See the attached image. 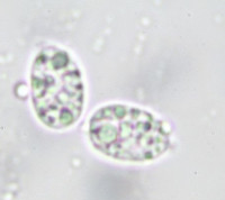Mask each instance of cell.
<instances>
[{"label": "cell", "instance_id": "cell-1", "mask_svg": "<svg viewBox=\"0 0 225 200\" xmlns=\"http://www.w3.org/2000/svg\"><path fill=\"white\" fill-rule=\"evenodd\" d=\"M91 144L105 156L125 162H146L169 149V128L152 112L114 103L99 108L88 125Z\"/></svg>", "mask_w": 225, "mask_h": 200}, {"label": "cell", "instance_id": "cell-2", "mask_svg": "<svg viewBox=\"0 0 225 200\" xmlns=\"http://www.w3.org/2000/svg\"><path fill=\"white\" fill-rule=\"evenodd\" d=\"M30 90L35 114L51 129H67L82 115L85 84L78 64L57 46L38 52L30 69Z\"/></svg>", "mask_w": 225, "mask_h": 200}]
</instances>
